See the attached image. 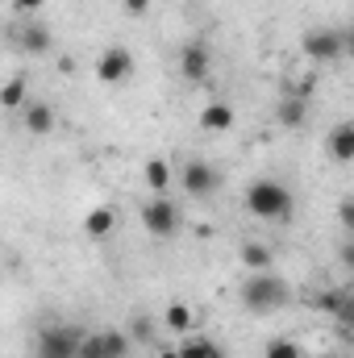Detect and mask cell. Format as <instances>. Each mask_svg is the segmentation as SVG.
<instances>
[{"label":"cell","mask_w":354,"mask_h":358,"mask_svg":"<svg viewBox=\"0 0 354 358\" xmlns=\"http://www.w3.org/2000/svg\"><path fill=\"white\" fill-rule=\"evenodd\" d=\"M242 263H246L250 275H255V271H271V250L259 246V242H246V246H242Z\"/></svg>","instance_id":"18"},{"label":"cell","mask_w":354,"mask_h":358,"mask_svg":"<svg viewBox=\"0 0 354 358\" xmlns=\"http://www.w3.org/2000/svg\"><path fill=\"white\" fill-rule=\"evenodd\" d=\"M338 213H342V225H354V204H351V200H342V208H338Z\"/></svg>","instance_id":"26"},{"label":"cell","mask_w":354,"mask_h":358,"mask_svg":"<svg viewBox=\"0 0 354 358\" xmlns=\"http://www.w3.org/2000/svg\"><path fill=\"white\" fill-rule=\"evenodd\" d=\"M96 80L117 88V84H129L134 80V55L129 46H104V55L96 59Z\"/></svg>","instance_id":"5"},{"label":"cell","mask_w":354,"mask_h":358,"mask_svg":"<svg viewBox=\"0 0 354 358\" xmlns=\"http://www.w3.org/2000/svg\"><path fill=\"white\" fill-rule=\"evenodd\" d=\"M208 358H225V350H221V346L213 342V346H208Z\"/></svg>","instance_id":"27"},{"label":"cell","mask_w":354,"mask_h":358,"mask_svg":"<svg viewBox=\"0 0 354 358\" xmlns=\"http://www.w3.org/2000/svg\"><path fill=\"white\" fill-rule=\"evenodd\" d=\"M246 208H250L259 221H292L296 196H292L283 183H275V179H255V183L246 187Z\"/></svg>","instance_id":"1"},{"label":"cell","mask_w":354,"mask_h":358,"mask_svg":"<svg viewBox=\"0 0 354 358\" xmlns=\"http://www.w3.org/2000/svg\"><path fill=\"white\" fill-rule=\"evenodd\" d=\"M21 117H25V129H29V134H38V138L55 129V108H50V104H42V100H38V104H25V108H21Z\"/></svg>","instance_id":"12"},{"label":"cell","mask_w":354,"mask_h":358,"mask_svg":"<svg viewBox=\"0 0 354 358\" xmlns=\"http://www.w3.org/2000/svg\"><path fill=\"white\" fill-rule=\"evenodd\" d=\"M208 71H213V55H208V46H204V42H187V46L179 50V76H183L187 84H204Z\"/></svg>","instance_id":"9"},{"label":"cell","mask_w":354,"mask_h":358,"mask_svg":"<svg viewBox=\"0 0 354 358\" xmlns=\"http://www.w3.org/2000/svg\"><path fill=\"white\" fill-rule=\"evenodd\" d=\"M121 4H125L129 17H146V8H150V0H121Z\"/></svg>","instance_id":"24"},{"label":"cell","mask_w":354,"mask_h":358,"mask_svg":"<svg viewBox=\"0 0 354 358\" xmlns=\"http://www.w3.org/2000/svg\"><path fill=\"white\" fill-rule=\"evenodd\" d=\"M267 358H300V346L292 338H275V342H267Z\"/></svg>","instance_id":"22"},{"label":"cell","mask_w":354,"mask_h":358,"mask_svg":"<svg viewBox=\"0 0 354 358\" xmlns=\"http://www.w3.org/2000/svg\"><path fill=\"white\" fill-rule=\"evenodd\" d=\"M330 155H334L338 163H351L354 159V125L351 121L334 125V134H330Z\"/></svg>","instance_id":"13"},{"label":"cell","mask_w":354,"mask_h":358,"mask_svg":"<svg viewBox=\"0 0 354 358\" xmlns=\"http://www.w3.org/2000/svg\"><path fill=\"white\" fill-rule=\"evenodd\" d=\"M134 338L138 342H150V321L146 317H134Z\"/></svg>","instance_id":"23"},{"label":"cell","mask_w":354,"mask_h":358,"mask_svg":"<svg viewBox=\"0 0 354 358\" xmlns=\"http://www.w3.org/2000/svg\"><path fill=\"white\" fill-rule=\"evenodd\" d=\"M200 125H204V129H213V134H221V129H229V125H234V108H229L225 100H213V104L200 113Z\"/></svg>","instance_id":"16"},{"label":"cell","mask_w":354,"mask_h":358,"mask_svg":"<svg viewBox=\"0 0 354 358\" xmlns=\"http://www.w3.org/2000/svg\"><path fill=\"white\" fill-rule=\"evenodd\" d=\"M42 4H46V0H13V8H17V13H38Z\"/></svg>","instance_id":"25"},{"label":"cell","mask_w":354,"mask_h":358,"mask_svg":"<svg viewBox=\"0 0 354 358\" xmlns=\"http://www.w3.org/2000/svg\"><path fill=\"white\" fill-rule=\"evenodd\" d=\"M292 300V292H288V283L279 279V275H271V271H255L246 283H242V304L255 313V317H267V313H279L283 304Z\"/></svg>","instance_id":"2"},{"label":"cell","mask_w":354,"mask_h":358,"mask_svg":"<svg viewBox=\"0 0 354 358\" xmlns=\"http://www.w3.org/2000/svg\"><path fill=\"white\" fill-rule=\"evenodd\" d=\"M155 358H179V355H176V350H159Z\"/></svg>","instance_id":"28"},{"label":"cell","mask_w":354,"mask_h":358,"mask_svg":"<svg viewBox=\"0 0 354 358\" xmlns=\"http://www.w3.org/2000/svg\"><path fill=\"white\" fill-rule=\"evenodd\" d=\"M129 355V338L117 334V329H104V334H88L80 342V358H125Z\"/></svg>","instance_id":"8"},{"label":"cell","mask_w":354,"mask_h":358,"mask_svg":"<svg viewBox=\"0 0 354 358\" xmlns=\"http://www.w3.org/2000/svg\"><path fill=\"white\" fill-rule=\"evenodd\" d=\"M80 342L84 334L76 325H46L34 342V355L38 358H80Z\"/></svg>","instance_id":"3"},{"label":"cell","mask_w":354,"mask_h":358,"mask_svg":"<svg viewBox=\"0 0 354 358\" xmlns=\"http://www.w3.org/2000/svg\"><path fill=\"white\" fill-rule=\"evenodd\" d=\"M304 117H309V100H300V96H283L279 100V125H288V129H296V125H304Z\"/></svg>","instance_id":"15"},{"label":"cell","mask_w":354,"mask_h":358,"mask_svg":"<svg viewBox=\"0 0 354 358\" xmlns=\"http://www.w3.org/2000/svg\"><path fill=\"white\" fill-rule=\"evenodd\" d=\"M321 358H342V355H321Z\"/></svg>","instance_id":"29"},{"label":"cell","mask_w":354,"mask_h":358,"mask_svg":"<svg viewBox=\"0 0 354 358\" xmlns=\"http://www.w3.org/2000/svg\"><path fill=\"white\" fill-rule=\"evenodd\" d=\"M300 46H304V55L313 63H334V59H342L351 50V34L346 29H309Z\"/></svg>","instance_id":"4"},{"label":"cell","mask_w":354,"mask_h":358,"mask_svg":"<svg viewBox=\"0 0 354 358\" xmlns=\"http://www.w3.org/2000/svg\"><path fill=\"white\" fill-rule=\"evenodd\" d=\"M146 183H150L155 192H163V187L171 183V167H167V159H150V163H146Z\"/></svg>","instance_id":"19"},{"label":"cell","mask_w":354,"mask_h":358,"mask_svg":"<svg viewBox=\"0 0 354 358\" xmlns=\"http://www.w3.org/2000/svg\"><path fill=\"white\" fill-rule=\"evenodd\" d=\"M313 304H317L321 313L338 317V321H342V329H351V321H354V300H351V292H321Z\"/></svg>","instance_id":"10"},{"label":"cell","mask_w":354,"mask_h":358,"mask_svg":"<svg viewBox=\"0 0 354 358\" xmlns=\"http://www.w3.org/2000/svg\"><path fill=\"white\" fill-rule=\"evenodd\" d=\"M167 325H171L176 334H187V329H192V308H187V304H171V308H167Z\"/></svg>","instance_id":"21"},{"label":"cell","mask_w":354,"mask_h":358,"mask_svg":"<svg viewBox=\"0 0 354 358\" xmlns=\"http://www.w3.org/2000/svg\"><path fill=\"white\" fill-rule=\"evenodd\" d=\"M25 100H29L25 76H8V84L0 88V104H4V108H25Z\"/></svg>","instance_id":"17"},{"label":"cell","mask_w":354,"mask_h":358,"mask_svg":"<svg viewBox=\"0 0 354 358\" xmlns=\"http://www.w3.org/2000/svg\"><path fill=\"white\" fill-rule=\"evenodd\" d=\"M17 46H21L25 55H46V50L55 46V34H50L46 25L29 21V25H21V29H17Z\"/></svg>","instance_id":"11"},{"label":"cell","mask_w":354,"mask_h":358,"mask_svg":"<svg viewBox=\"0 0 354 358\" xmlns=\"http://www.w3.org/2000/svg\"><path fill=\"white\" fill-rule=\"evenodd\" d=\"M113 225H117V213H113L108 204L92 208L88 217H84V234H88V238H108V234H113Z\"/></svg>","instance_id":"14"},{"label":"cell","mask_w":354,"mask_h":358,"mask_svg":"<svg viewBox=\"0 0 354 358\" xmlns=\"http://www.w3.org/2000/svg\"><path fill=\"white\" fill-rule=\"evenodd\" d=\"M208 346H213L208 338H200V334H187V338H183V346H176V355H179V358H208Z\"/></svg>","instance_id":"20"},{"label":"cell","mask_w":354,"mask_h":358,"mask_svg":"<svg viewBox=\"0 0 354 358\" xmlns=\"http://www.w3.org/2000/svg\"><path fill=\"white\" fill-rule=\"evenodd\" d=\"M179 183H183L187 196H213L221 187V171L213 163H204V159H187L183 171H179Z\"/></svg>","instance_id":"6"},{"label":"cell","mask_w":354,"mask_h":358,"mask_svg":"<svg viewBox=\"0 0 354 358\" xmlns=\"http://www.w3.org/2000/svg\"><path fill=\"white\" fill-rule=\"evenodd\" d=\"M142 225H146L150 238H171V234L179 229V208L171 204V200L155 196L150 204H142Z\"/></svg>","instance_id":"7"}]
</instances>
